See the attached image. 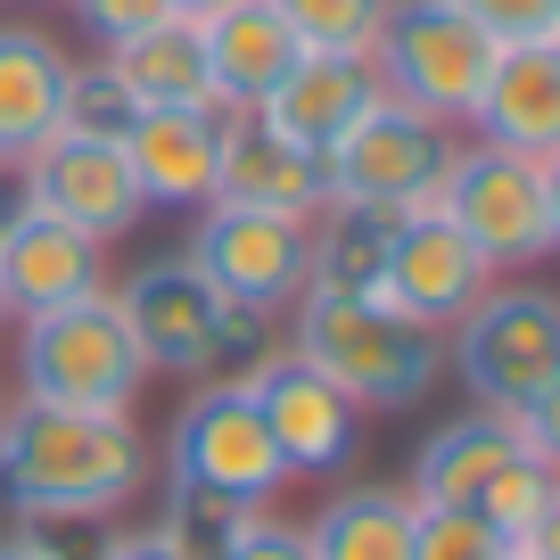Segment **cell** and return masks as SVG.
I'll return each instance as SVG.
<instances>
[{
  "label": "cell",
  "mask_w": 560,
  "mask_h": 560,
  "mask_svg": "<svg viewBox=\"0 0 560 560\" xmlns=\"http://www.w3.org/2000/svg\"><path fill=\"white\" fill-rule=\"evenodd\" d=\"M198 42H207V74H214V107L223 116H256L289 67L305 58V42L289 34L272 0H231V9H207L198 18Z\"/></svg>",
  "instance_id": "17"
},
{
  "label": "cell",
  "mask_w": 560,
  "mask_h": 560,
  "mask_svg": "<svg viewBox=\"0 0 560 560\" xmlns=\"http://www.w3.org/2000/svg\"><path fill=\"white\" fill-rule=\"evenodd\" d=\"M438 214L494 264V272H527L552 256V223H544V158L494 149V140H462L445 165Z\"/></svg>",
  "instance_id": "8"
},
{
  "label": "cell",
  "mask_w": 560,
  "mask_h": 560,
  "mask_svg": "<svg viewBox=\"0 0 560 560\" xmlns=\"http://www.w3.org/2000/svg\"><path fill=\"white\" fill-rule=\"evenodd\" d=\"M25 182H34V207L58 214V223L91 231V240H124V231L149 214L132 165H124V140H83V132H50L25 158Z\"/></svg>",
  "instance_id": "14"
},
{
  "label": "cell",
  "mask_w": 560,
  "mask_h": 560,
  "mask_svg": "<svg viewBox=\"0 0 560 560\" xmlns=\"http://www.w3.org/2000/svg\"><path fill=\"white\" fill-rule=\"evenodd\" d=\"M223 560H314V544H305V527H289V520H272V511H256V520L231 536Z\"/></svg>",
  "instance_id": "31"
},
{
  "label": "cell",
  "mask_w": 560,
  "mask_h": 560,
  "mask_svg": "<svg viewBox=\"0 0 560 560\" xmlns=\"http://www.w3.org/2000/svg\"><path fill=\"white\" fill-rule=\"evenodd\" d=\"M223 107H140L124 132V165H132L149 207H214L223 182Z\"/></svg>",
  "instance_id": "16"
},
{
  "label": "cell",
  "mask_w": 560,
  "mask_h": 560,
  "mask_svg": "<svg viewBox=\"0 0 560 560\" xmlns=\"http://www.w3.org/2000/svg\"><path fill=\"white\" fill-rule=\"evenodd\" d=\"M9 322H18V314H9V298H0V338H9Z\"/></svg>",
  "instance_id": "39"
},
{
  "label": "cell",
  "mask_w": 560,
  "mask_h": 560,
  "mask_svg": "<svg viewBox=\"0 0 560 560\" xmlns=\"http://www.w3.org/2000/svg\"><path fill=\"white\" fill-rule=\"evenodd\" d=\"M404 494H412V503H445V511H478V520H494L511 544H520L527 527L552 511L560 470L527 454V438H520L511 412H478L470 404V412L438 420V429L420 438L412 487Z\"/></svg>",
  "instance_id": "3"
},
{
  "label": "cell",
  "mask_w": 560,
  "mask_h": 560,
  "mask_svg": "<svg viewBox=\"0 0 560 560\" xmlns=\"http://www.w3.org/2000/svg\"><path fill=\"white\" fill-rule=\"evenodd\" d=\"M454 149H462V140L445 132V124L412 116L404 100L380 91V100L347 124V140L322 158V174H330V198H363V207L412 214V207H438Z\"/></svg>",
  "instance_id": "9"
},
{
  "label": "cell",
  "mask_w": 560,
  "mask_h": 560,
  "mask_svg": "<svg viewBox=\"0 0 560 560\" xmlns=\"http://www.w3.org/2000/svg\"><path fill=\"white\" fill-rule=\"evenodd\" d=\"M387 240H396V214L363 207V198H322V214L305 223V264H314V289L338 298H371L380 289Z\"/></svg>",
  "instance_id": "24"
},
{
  "label": "cell",
  "mask_w": 560,
  "mask_h": 560,
  "mask_svg": "<svg viewBox=\"0 0 560 560\" xmlns=\"http://www.w3.org/2000/svg\"><path fill=\"white\" fill-rule=\"evenodd\" d=\"M445 371L470 387L478 412L520 420L560 380V298L536 280H494L487 298L445 330Z\"/></svg>",
  "instance_id": "6"
},
{
  "label": "cell",
  "mask_w": 560,
  "mask_h": 560,
  "mask_svg": "<svg viewBox=\"0 0 560 560\" xmlns=\"http://www.w3.org/2000/svg\"><path fill=\"white\" fill-rule=\"evenodd\" d=\"M520 560H560V494H552V511L520 536Z\"/></svg>",
  "instance_id": "36"
},
{
  "label": "cell",
  "mask_w": 560,
  "mask_h": 560,
  "mask_svg": "<svg viewBox=\"0 0 560 560\" xmlns=\"http://www.w3.org/2000/svg\"><path fill=\"white\" fill-rule=\"evenodd\" d=\"M520 438H527V454H536V462H552V470H560V380L520 412Z\"/></svg>",
  "instance_id": "32"
},
{
  "label": "cell",
  "mask_w": 560,
  "mask_h": 560,
  "mask_svg": "<svg viewBox=\"0 0 560 560\" xmlns=\"http://www.w3.org/2000/svg\"><path fill=\"white\" fill-rule=\"evenodd\" d=\"M149 487V438L132 412H67V404H0V503L25 527L107 520Z\"/></svg>",
  "instance_id": "1"
},
{
  "label": "cell",
  "mask_w": 560,
  "mask_h": 560,
  "mask_svg": "<svg viewBox=\"0 0 560 560\" xmlns=\"http://www.w3.org/2000/svg\"><path fill=\"white\" fill-rule=\"evenodd\" d=\"M289 34L305 50H330V58H371V34H380L387 0H272Z\"/></svg>",
  "instance_id": "25"
},
{
  "label": "cell",
  "mask_w": 560,
  "mask_h": 560,
  "mask_svg": "<svg viewBox=\"0 0 560 560\" xmlns=\"http://www.w3.org/2000/svg\"><path fill=\"white\" fill-rule=\"evenodd\" d=\"M454 9H470L503 50L511 42H552L560 34V0H454Z\"/></svg>",
  "instance_id": "29"
},
{
  "label": "cell",
  "mask_w": 560,
  "mask_h": 560,
  "mask_svg": "<svg viewBox=\"0 0 560 560\" xmlns=\"http://www.w3.org/2000/svg\"><path fill=\"white\" fill-rule=\"evenodd\" d=\"M18 387L34 404H67V412H132L149 387V363L132 347L116 289L18 322Z\"/></svg>",
  "instance_id": "5"
},
{
  "label": "cell",
  "mask_w": 560,
  "mask_h": 560,
  "mask_svg": "<svg viewBox=\"0 0 560 560\" xmlns=\"http://www.w3.org/2000/svg\"><path fill=\"white\" fill-rule=\"evenodd\" d=\"M494 280L503 272H494L438 207H412V214H396V240H387V264H380V289H371V298H387L404 322H420V330L445 338Z\"/></svg>",
  "instance_id": "13"
},
{
  "label": "cell",
  "mask_w": 560,
  "mask_h": 560,
  "mask_svg": "<svg viewBox=\"0 0 560 560\" xmlns=\"http://www.w3.org/2000/svg\"><path fill=\"white\" fill-rule=\"evenodd\" d=\"M223 207H256V214H289V223H314L322 198H330V174H322L314 149L264 132L256 116L223 124V182H214Z\"/></svg>",
  "instance_id": "18"
},
{
  "label": "cell",
  "mask_w": 560,
  "mask_h": 560,
  "mask_svg": "<svg viewBox=\"0 0 560 560\" xmlns=\"http://www.w3.org/2000/svg\"><path fill=\"white\" fill-rule=\"evenodd\" d=\"M107 289V247L91 240V231L58 223V214L25 207L18 223L0 231V298H9V314L34 322V314H58V305L74 298H100Z\"/></svg>",
  "instance_id": "15"
},
{
  "label": "cell",
  "mask_w": 560,
  "mask_h": 560,
  "mask_svg": "<svg viewBox=\"0 0 560 560\" xmlns=\"http://www.w3.org/2000/svg\"><path fill=\"white\" fill-rule=\"evenodd\" d=\"M544 223H552V256H560V158H544Z\"/></svg>",
  "instance_id": "37"
},
{
  "label": "cell",
  "mask_w": 560,
  "mask_h": 560,
  "mask_svg": "<svg viewBox=\"0 0 560 560\" xmlns=\"http://www.w3.org/2000/svg\"><path fill=\"white\" fill-rule=\"evenodd\" d=\"M25 207H34V182H25V158H9V149H0V231L18 223Z\"/></svg>",
  "instance_id": "34"
},
{
  "label": "cell",
  "mask_w": 560,
  "mask_h": 560,
  "mask_svg": "<svg viewBox=\"0 0 560 560\" xmlns=\"http://www.w3.org/2000/svg\"><path fill=\"white\" fill-rule=\"evenodd\" d=\"M182 18H207V9H231V0H174Z\"/></svg>",
  "instance_id": "38"
},
{
  "label": "cell",
  "mask_w": 560,
  "mask_h": 560,
  "mask_svg": "<svg viewBox=\"0 0 560 560\" xmlns=\"http://www.w3.org/2000/svg\"><path fill=\"white\" fill-rule=\"evenodd\" d=\"M140 124V100L116 83L107 67H74L67 74V107H58V132H83V140H124Z\"/></svg>",
  "instance_id": "27"
},
{
  "label": "cell",
  "mask_w": 560,
  "mask_h": 560,
  "mask_svg": "<svg viewBox=\"0 0 560 560\" xmlns=\"http://www.w3.org/2000/svg\"><path fill=\"white\" fill-rule=\"evenodd\" d=\"M289 354H305L363 412H412L445 380V338L438 330L404 322L387 298H338V289H305L289 305Z\"/></svg>",
  "instance_id": "2"
},
{
  "label": "cell",
  "mask_w": 560,
  "mask_h": 560,
  "mask_svg": "<svg viewBox=\"0 0 560 560\" xmlns=\"http://www.w3.org/2000/svg\"><path fill=\"white\" fill-rule=\"evenodd\" d=\"M0 404H9V396H0Z\"/></svg>",
  "instance_id": "40"
},
{
  "label": "cell",
  "mask_w": 560,
  "mask_h": 560,
  "mask_svg": "<svg viewBox=\"0 0 560 560\" xmlns=\"http://www.w3.org/2000/svg\"><path fill=\"white\" fill-rule=\"evenodd\" d=\"M91 560H190V552H182L165 527H140V536H107Z\"/></svg>",
  "instance_id": "33"
},
{
  "label": "cell",
  "mask_w": 560,
  "mask_h": 560,
  "mask_svg": "<svg viewBox=\"0 0 560 560\" xmlns=\"http://www.w3.org/2000/svg\"><path fill=\"white\" fill-rule=\"evenodd\" d=\"M412 520L420 503L404 487H347L305 520L314 560H412Z\"/></svg>",
  "instance_id": "23"
},
{
  "label": "cell",
  "mask_w": 560,
  "mask_h": 560,
  "mask_svg": "<svg viewBox=\"0 0 560 560\" xmlns=\"http://www.w3.org/2000/svg\"><path fill=\"white\" fill-rule=\"evenodd\" d=\"M494 58H503V42L454 0H387L380 34H371L380 91L404 100L412 116L445 124V132H462L478 116V100L494 83Z\"/></svg>",
  "instance_id": "4"
},
{
  "label": "cell",
  "mask_w": 560,
  "mask_h": 560,
  "mask_svg": "<svg viewBox=\"0 0 560 560\" xmlns=\"http://www.w3.org/2000/svg\"><path fill=\"white\" fill-rule=\"evenodd\" d=\"M412 560H520V544H511L494 520H478V511L420 503V520H412Z\"/></svg>",
  "instance_id": "26"
},
{
  "label": "cell",
  "mask_w": 560,
  "mask_h": 560,
  "mask_svg": "<svg viewBox=\"0 0 560 560\" xmlns=\"http://www.w3.org/2000/svg\"><path fill=\"white\" fill-rule=\"evenodd\" d=\"M380 100V74H371V58H330V50H305L298 67H289V83L272 91V100L256 107L264 132L298 140V149H314V158H330L338 140H347V124L363 116V107Z\"/></svg>",
  "instance_id": "19"
},
{
  "label": "cell",
  "mask_w": 560,
  "mask_h": 560,
  "mask_svg": "<svg viewBox=\"0 0 560 560\" xmlns=\"http://www.w3.org/2000/svg\"><path fill=\"white\" fill-rule=\"evenodd\" d=\"M256 520L247 503H223V494H190V487H174V503H165V536L182 544L190 560H223L231 552V536Z\"/></svg>",
  "instance_id": "28"
},
{
  "label": "cell",
  "mask_w": 560,
  "mask_h": 560,
  "mask_svg": "<svg viewBox=\"0 0 560 560\" xmlns=\"http://www.w3.org/2000/svg\"><path fill=\"white\" fill-rule=\"evenodd\" d=\"M124 322H132V347L149 371H174V380H214L223 371V338H231V305L207 289L190 256H158L140 264L116 289Z\"/></svg>",
  "instance_id": "11"
},
{
  "label": "cell",
  "mask_w": 560,
  "mask_h": 560,
  "mask_svg": "<svg viewBox=\"0 0 560 560\" xmlns=\"http://www.w3.org/2000/svg\"><path fill=\"white\" fill-rule=\"evenodd\" d=\"M182 256L207 272V289L240 314H289V305L314 289V264H305V223L289 214H256V207H198V231Z\"/></svg>",
  "instance_id": "10"
},
{
  "label": "cell",
  "mask_w": 560,
  "mask_h": 560,
  "mask_svg": "<svg viewBox=\"0 0 560 560\" xmlns=\"http://www.w3.org/2000/svg\"><path fill=\"white\" fill-rule=\"evenodd\" d=\"M140 107H214V74H207V42H198V18H165L149 34L116 42L100 58Z\"/></svg>",
  "instance_id": "22"
},
{
  "label": "cell",
  "mask_w": 560,
  "mask_h": 560,
  "mask_svg": "<svg viewBox=\"0 0 560 560\" xmlns=\"http://www.w3.org/2000/svg\"><path fill=\"white\" fill-rule=\"evenodd\" d=\"M247 396H256V412H264V429H272L289 478H330V470H347L354 445H363V404L338 396L305 354H289V338L247 371Z\"/></svg>",
  "instance_id": "12"
},
{
  "label": "cell",
  "mask_w": 560,
  "mask_h": 560,
  "mask_svg": "<svg viewBox=\"0 0 560 560\" xmlns=\"http://www.w3.org/2000/svg\"><path fill=\"white\" fill-rule=\"evenodd\" d=\"M478 140L520 149V158H560V34L552 42H511L494 58V83L470 116Z\"/></svg>",
  "instance_id": "20"
},
{
  "label": "cell",
  "mask_w": 560,
  "mask_h": 560,
  "mask_svg": "<svg viewBox=\"0 0 560 560\" xmlns=\"http://www.w3.org/2000/svg\"><path fill=\"white\" fill-rule=\"evenodd\" d=\"M67 9L107 42V50H116V42H132V34H149V25H165V18H182L174 0H67Z\"/></svg>",
  "instance_id": "30"
},
{
  "label": "cell",
  "mask_w": 560,
  "mask_h": 560,
  "mask_svg": "<svg viewBox=\"0 0 560 560\" xmlns=\"http://www.w3.org/2000/svg\"><path fill=\"white\" fill-rule=\"evenodd\" d=\"M0 560H74L58 536H42V527H18V536H0Z\"/></svg>",
  "instance_id": "35"
},
{
  "label": "cell",
  "mask_w": 560,
  "mask_h": 560,
  "mask_svg": "<svg viewBox=\"0 0 560 560\" xmlns=\"http://www.w3.org/2000/svg\"><path fill=\"white\" fill-rule=\"evenodd\" d=\"M165 462H174V487L223 494V503H247V511H264L280 487H289V462H280V445H272V429H264L247 380H207L198 387V396L174 412Z\"/></svg>",
  "instance_id": "7"
},
{
  "label": "cell",
  "mask_w": 560,
  "mask_h": 560,
  "mask_svg": "<svg viewBox=\"0 0 560 560\" xmlns=\"http://www.w3.org/2000/svg\"><path fill=\"white\" fill-rule=\"evenodd\" d=\"M67 74H74V58L42 25H0V149L9 158H34L42 140L58 132Z\"/></svg>",
  "instance_id": "21"
}]
</instances>
